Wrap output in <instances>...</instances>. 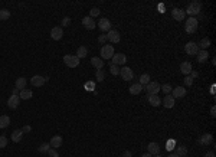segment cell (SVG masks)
<instances>
[{
    "mask_svg": "<svg viewBox=\"0 0 216 157\" xmlns=\"http://www.w3.org/2000/svg\"><path fill=\"white\" fill-rule=\"evenodd\" d=\"M197 26H199V22L196 17H189L186 19V23H184V28H186L187 33H195L197 30Z\"/></svg>",
    "mask_w": 216,
    "mask_h": 157,
    "instance_id": "6da1fadb",
    "label": "cell"
},
{
    "mask_svg": "<svg viewBox=\"0 0 216 157\" xmlns=\"http://www.w3.org/2000/svg\"><path fill=\"white\" fill-rule=\"evenodd\" d=\"M200 9H202V4H200V2H193V3L189 4V7L186 9L187 15H190V17H195L196 15H199L200 13Z\"/></svg>",
    "mask_w": 216,
    "mask_h": 157,
    "instance_id": "7a4b0ae2",
    "label": "cell"
},
{
    "mask_svg": "<svg viewBox=\"0 0 216 157\" xmlns=\"http://www.w3.org/2000/svg\"><path fill=\"white\" fill-rule=\"evenodd\" d=\"M101 59H111L114 56V46L112 45H102L101 48Z\"/></svg>",
    "mask_w": 216,
    "mask_h": 157,
    "instance_id": "3957f363",
    "label": "cell"
},
{
    "mask_svg": "<svg viewBox=\"0 0 216 157\" xmlns=\"http://www.w3.org/2000/svg\"><path fill=\"white\" fill-rule=\"evenodd\" d=\"M63 62L69 68H76L79 65V58L76 55H65L63 56Z\"/></svg>",
    "mask_w": 216,
    "mask_h": 157,
    "instance_id": "277c9868",
    "label": "cell"
},
{
    "mask_svg": "<svg viewBox=\"0 0 216 157\" xmlns=\"http://www.w3.org/2000/svg\"><path fill=\"white\" fill-rule=\"evenodd\" d=\"M184 52L187 55H190V56H195L199 52V46H197L196 42H187L186 45H184Z\"/></svg>",
    "mask_w": 216,
    "mask_h": 157,
    "instance_id": "5b68a950",
    "label": "cell"
},
{
    "mask_svg": "<svg viewBox=\"0 0 216 157\" xmlns=\"http://www.w3.org/2000/svg\"><path fill=\"white\" fill-rule=\"evenodd\" d=\"M145 91H147V94H151V95H157L158 92H160V84L158 82H151L150 81L147 85H145V88H144Z\"/></svg>",
    "mask_w": 216,
    "mask_h": 157,
    "instance_id": "8992f818",
    "label": "cell"
},
{
    "mask_svg": "<svg viewBox=\"0 0 216 157\" xmlns=\"http://www.w3.org/2000/svg\"><path fill=\"white\" fill-rule=\"evenodd\" d=\"M120 75L124 81H131L133 76H134V72H133L131 68H128V66H123V68L120 69Z\"/></svg>",
    "mask_w": 216,
    "mask_h": 157,
    "instance_id": "52a82bcc",
    "label": "cell"
},
{
    "mask_svg": "<svg viewBox=\"0 0 216 157\" xmlns=\"http://www.w3.org/2000/svg\"><path fill=\"white\" fill-rule=\"evenodd\" d=\"M112 63L114 65H125L127 63V56H125L124 54H114V56H112Z\"/></svg>",
    "mask_w": 216,
    "mask_h": 157,
    "instance_id": "ba28073f",
    "label": "cell"
},
{
    "mask_svg": "<svg viewBox=\"0 0 216 157\" xmlns=\"http://www.w3.org/2000/svg\"><path fill=\"white\" fill-rule=\"evenodd\" d=\"M107 41L112 42V43H118V42L121 41V36H120V33H118V30H108L107 33Z\"/></svg>",
    "mask_w": 216,
    "mask_h": 157,
    "instance_id": "9c48e42d",
    "label": "cell"
},
{
    "mask_svg": "<svg viewBox=\"0 0 216 157\" xmlns=\"http://www.w3.org/2000/svg\"><path fill=\"white\" fill-rule=\"evenodd\" d=\"M171 16H173V19L177 22H182L184 20V16H186V13H184V10L183 9H179V7H176L171 10Z\"/></svg>",
    "mask_w": 216,
    "mask_h": 157,
    "instance_id": "30bf717a",
    "label": "cell"
},
{
    "mask_svg": "<svg viewBox=\"0 0 216 157\" xmlns=\"http://www.w3.org/2000/svg\"><path fill=\"white\" fill-rule=\"evenodd\" d=\"M19 104H20V97L19 95H10V98L7 99V107L15 110V108L19 107Z\"/></svg>",
    "mask_w": 216,
    "mask_h": 157,
    "instance_id": "8fae6325",
    "label": "cell"
},
{
    "mask_svg": "<svg viewBox=\"0 0 216 157\" xmlns=\"http://www.w3.org/2000/svg\"><path fill=\"white\" fill-rule=\"evenodd\" d=\"M63 36V29L62 28H58V26H55L54 29L50 30V37L54 39V41H61Z\"/></svg>",
    "mask_w": 216,
    "mask_h": 157,
    "instance_id": "7c38bea8",
    "label": "cell"
},
{
    "mask_svg": "<svg viewBox=\"0 0 216 157\" xmlns=\"http://www.w3.org/2000/svg\"><path fill=\"white\" fill-rule=\"evenodd\" d=\"M48 81V76H41V75H35V76H32V79H30V82H32V85L33 87H42L43 84Z\"/></svg>",
    "mask_w": 216,
    "mask_h": 157,
    "instance_id": "4fadbf2b",
    "label": "cell"
},
{
    "mask_svg": "<svg viewBox=\"0 0 216 157\" xmlns=\"http://www.w3.org/2000/svg\"><path fill=\"white\" fill-rule=\"evenodd\" d=\"M82 26L87 30H94V29H95V22H94L92 17L87 16V17H84V19H82Z\"/></svg>",
    "mask_w": 216,
    "mask_h": 157,
    "instance_id": "5bb4252c",
    "label": "cell"
},
{
    "mask_svg": "<svg viewBox=\"0 0 216 157\" xmlns=\"http://www.w3.org/2000/svg\"><path fill=\"white\" fill-rule=\"evenodd\" d=\"M147 150H149V153L151 154V156L160 154V146H158V143H156V141H151V143L147 146Z\"/></svg>",
    "mask_w": 216,
    "mask_h": 157,
    "instance_id": "9a60e30c",
    "label": "cell"
},
{
    "mask_svg": "<svg viewBox=\"0 0 216 157\" xmlns=\"http://www.w3.org/2000/svg\"><path fill=\"white\" fill-rule=\"evenodd\" d=\"M212 141H213V136L212 134H209V133L202 134V136L199 137V144H202V146H209Z\"/></svg>",
    "mask_w": 216,
    "mask_h": 157,
    "instance_id": "2e32d148",
    "label": "cell"
},
{
    "mask_svg": "<svg viewBox=\"0 0 216 157\" xmlns=\"http://www.w3.org/2000/svg\"><path fill=\"white\" fill-rule=\"evenodd\" d=\"M147 101L150 102V105L153 107H158L162 104V98L158 95H151V94H147Z\"/></svg>",
    "mask_w": 216,
    "mask_h": 157,
    "instance_id": "e0dca14e",
    "label": "cell"
},
{
    "mask_svg": "<svg viewBox=\"0 0 216 157\" xmlns=\"http://www.w3.org/2000/svg\"><path fill=\"white\" fill-rule=\"evenodd\" d=\"M62 137L61 136H54L52 137V138H50V141H49V144H50V147H52V149H56L58 150L59 147H61V146H62Z\"/></svg>",
    "mask_w": 216,
    "mask_h": 157,
    "instance_id": "ac0fdd59",
    "label": "cell"
},
{
    "mask_svg": "<svg viewBox=\"0 0 216 157\" xmlns=\"http://www.w3.org/2000/svg\"><path fill=\"white\" fill-rule=\"evenodd\" d=\"M98 26H100L101 30H111V22H110V19H107V17H102V19H100V22H98Z\"/></svg>",
    "mask_w": 216,
    "mask_h": 157,
    "instance_id": "d6986e66",
    "label": "cell"
},
{
    "mask_svg": "<svg viewBox=\"0 0 216 157\" xmlns=\"http://www.w3.org/2000/svg\"><path fill=\"white\" fill-rule=\"evenodd\" d=\"M171 91H173V94H171L173 98H183V97L186 95V88L184 87H176L175 89H171Z\"/></svg>",
    "mask_w": 216,
    "mask_h": 157,
    "instance_id": "ffe728a7",
    "label": "cell"
},
{
    "mask_svg": "<svg viewBox=\"0 0 216 157\" xmlns=\"http://www.w3.org/2000/svg\"><path fill=\"white\" fill-rule=\"evenodd\" d=\"M192 71H193V69H192V63L190 62H187V61H186V62L180 63V72H182L184 76H187V75L190 74Z\"/></svg>",
    "mask_w": 216,
    "mask_h": 157,
    "instance_id": "44dd1931",
    "label": "cell"
},
{
    "mask_svg": "<svg viewBox=\"0 0 216 157\" xmlns=\"http://www.w3.org/2000/svg\"><path fill=\"white\" fill-rule=\"evenodd\" d=\"M175 102L176 101H175V98L171 97V94H167L166 97L163 98V105L166 108H173L175 107Z\"/></svg>",
    "mask_w": 216,
    "mask_h": 157,
    "instance_id": "7402d4cb",
    "label": "cell"
},
{
    "mask_svg": "<svg viewBox=\"0 0 216 157\" xmlns=\"http://www.w3.org/2000/svg\"><path fill=\"white\" fill-rule=\"evenodd\" d=\"M143 89H144V87H143L141 84H138V82H137V84H133V85L128 88L130 94H133V95H138L140 92L143 91Z\"/></svg>",
    "mask_w": 216,
    "mask_h": 157,
    "instance_id": "603a6c76",
    "label": "cell"
},
{
    "mask_svg": "<svg viewBox=\"0 0 216 157\" xmlns=\"http://www.w3.org/2000/svg\"><path fill=\"white\" fill-rule=\"evenodd\" d=\"M91 65L94 66L97 71L102 69V68H104V61H102L101 58H97V56H94V58L91 59Z\"/></svg>",
    "mask_w": 216,
    "mask_h": 157,
    "instance_id": "cb8c5ba5",
    "label": "cell"
},
{
    "mask_svg": "<svg viewBox=\"0 0 216 157\" xmlns=\"http://www.w3.org/2000/svg\"><path fill=\"white\" fill-rule=\"evenodd\" d=\"M196 56H197V62H199V63H205L206 61H208V58H209V54H208V50H199Z\"/></svg>",
    "mask_w": 216,
    "mask_h": 157,
    "instance_id": "d4e9b609",
    "label": "cell"
},
{
    "mask_svg": "<svg viewBox=\"0 0 216 157\" xmlns=\"http://www.w3.org/2000/svg\"><path fill=\"white\" fill-rule=\"evenodd\" d=\"M22 137H23L22 130H15V131H12V141L13 143H19V141L22 140Z\"/></svg>",
    "mask_w": 216,
    "mask_h": 157,
    "instance_id": "484cf974",
    "label": "cell"
},
{
    "mask_svg": "<svg viewBox=\"0 0 216 157\" xmlns=\"http://www.w3.org/2000/svg\"><path fill=\"white\" fill-rule=\"evenodd\" d=\"M10 124V117L9 116H0V128H6Z\"/></svg>",
    "mask_w": 216,
    "mask_h": 157,
    "instance_id": "4316f807",
    "label": "cell"
},
{
    "mask_svg": "<svg viewBox=\"0 0 216 157\" xmlns=\"http://www.w3.org/2000/svg\"><path fill=\"white\" fill-rule=\"evenodd\" d=\"M32 95H33V92L30 91V89H22L20 94H19V97H20V99H30L32 98Z\"/></svg>",
    "mask_w": 216,
    "mask_h": 157,
    "instance_id": "83f0119b",
    "label": "cell"
},
{
    "mask_svg": "<svg viewBox=\"0 0 216 157\" xmlns=\"http://www.w3.org/2000/svg\"><path fill=\"white\" fill-rule=\"evenodd\" d=\"M88 55V49H87V46H79L78 50H76V56H78L79 59H82L85 58Z\"/></svg>",
    "mask_w": 216,
    "mask_h": 157,
    "instance_id": "f1b7e54d",
    "label": "cell"
},
{
    "mask_svg": "<svg viewBox=\"0 0 216 157\" xmlns=\"http://www.w3.org/2000/svg\"><path fill=\"white\" fill-rule=\"evenodd\" d=\"M197 46H199V49L202 48V50H206L209 46H210V41H209L208 37H203V39H202V41L197 43Z\"/></svg>",
    "mask_w": 216,
    "mask_h": 157,
    "instance_id": "f546056e",
    "label": "cell"
},
{
    "mask_svg": "<svg viewBox=\"0 0 216 157\" xmlns=\"http://www.w3.org/2000/svg\"><path fill=\"white\" fill-rule=\"evenodd\" d=\"M26 87V79L23 78V76H20V78L16 79V88L19 89V91H22V89H25Z\"/></svg>",
    "mask_w": 216,
    "mask_h": 157,
    "instance_id": "4dcf8cb0",
    "label": "cell"
},
{
    "mask_svg": "<svg viewBox=\"0 0 216 157\" xmlns=\"http://www.w3.org/2000/svg\"><path fill=\"white\" fill-rule=\"evenodd\" d=\"M7 19H10V10L0 9V20H7Z\"/></svg>",
    "mask_w": 216,
    "mask_h": 157,
    "instance_id": "1f68e13d",
    "label": "cell"
},
{
    "mask_svg": "<svg viewBox=\"0 0 216 157\" xmlns=\"http://www.w3.org/2000/svg\"><path fill=\"white\" fill-rule=\"evenodd\" d=\"M149 82H150V75H149V74H143V75H140L138 84H141L143 87H144V85H147Z\"/></svg>",
    "mask_w": 216,
    "mask_h": 157,
    "instance_id": "d6a6232c",
    "label": "cell"
},
{
    "mask_svg": "<svg viewBox=\"0 0 216 157\" xmlns=\"http://www.w3.org/2000/svg\"><path fill=\"white\" fill-rule=\"evenodd\" d=\"M176 154H177L179 157L186 156V154H187V147H186V146H179V147L176 149Z\"/></svg>",
    "mask_w": 216,
    "mask_h": 157,
    "instance_id": "836d02e7",
    "label": "cell"
},
{
    "mask_svg": "<svg viewBox=\"0 0 216 157\" xmlns=\"http://www.w3.org/2000/svg\"><path fill=\"white\" fill-rule=\"evenodd\" d=\"M95 76H97V81H98V82H102L105 78V72L102 69H98L95 72Z\"/></svg>",
    "mask_w": 216,
    "mask_h": 157,
    "instance_id": "e575fe53",
    "label": "cell"
},
{
    "mask_svg": "<svg viewBox=\"0 0 216 157\" xmlns=\"http://www.w3.org/2000/svg\"><path fill=\"white\" fill-rule=\"evenodd\" d=\"M160 89H162L164 94H170L173 88H171L170 84H163V85H160Z\"/></svg>",
    "mask_w": 216,
    "mask_h": 157,
    "instance_id": "d590c367",
    "label": "cell"
},
{
    "mask_svg": "<svg viewBox=\"0 0 216 157\" xmlns=\"http://www.w3.org/2000/svg\"><path fill=\"white\" fill-rule=\"evenodd\" d=\"M101 15V10L98 7H92L91 10H89V17H97Z\"/></svg>",
    "mask_w": 216,
    "mask_h": 157,
    "instance_id": "8d00e7d4",
    "label": "cell"
},
{
    "mask_svg": "<svg viewBox=\"0 0 216 157\" xmlns=\"http://www.w3.org/2000/svg\"><path fill=\"white\" fill-rule=\"evenodd\" d=\"M110 72H111L112 75H120V68L117 65H114V63H111V65H110Z\"/></svg>",
    "mask_w": 216,
    "mask_h": 157,
    "instance_id": "74e56055",
    "label": "cell"
},
{
    "mask_svg": "<svg viewBox=\"0 0 216 157\" xmlns=\"http://www.w3.org/2000/svg\"><path fill=\"white\" fill-rule=\"evenodd\" d=\"M50 149V144H48V143H43V144H41L39 146V151H41V153H48V150Z\"/></svg>",
    "mask_w": 216,
    "mask_h": 157,
    "instance_id": "f35d334b",
    "label": "cell"
},
{
    "mask_svg": "<svg viewBox=\"0 0 216 157\" xmlns=\"http://www.w3.org/2000/svg\"><path fill=\"white\" fill-rule=\"evenodd\" d=\"M48 156L49 157H59V153L56 149H52V147H50V149L48 150Z\"/></svg>",
    "mask_w": 216,
    "mask_h": 157,
    "instance_id": "ab89813d",
    "label": "cell"
},
{
    "mask_svg": "<svg viewBox=\"0 0 216 157\" xmlns=\"http://www.w3.org/2000/svg\"><path fill=\"white\" fill-rule=\"evenodd\" d=\"M7 146V138L4 136H0V149H4Z\"/></svg>",
    "mask_w": 216,
    "mask_h": 157,
    "instance_id": "60d3db41",
    "label": "cell"
},
{
    "mask_svg": "<svg viewBox=\"0 0 216 157\" xmlns=\"http://www.w3.org/2000/svg\"><path fill=\"white\" fill-rule=\"evenodd\" d=\"M192 84H193V78L192 76H184V85L186 87H192Z\"/></svg>",
    "mask_w": 216,
    "mask_h": 157,
    "instance_id": "b9f144b4",
    "label": "cell"
},
{
    "mask_svg": "<svg viewBox=\"0 0 216 157\" xmlns=\"http://www.w3.org/2000/svg\"><path fill=\"white\" fill-rule=\"evenodd\" d=\"M105 41H107V35H104V33H102V35H100V36H98V42H100V43H102V45H104Z\"/></svg>",
    "mask_w": 216,
    "mask_h": 157,
    "instance_id": "7bdbcfd3",
    "label": "cell"
},
{
    "mask_svg": "<svg viewBox=\"0 0 216 157\" xmlns=\"http://www.w3.org/2000/svg\"><path fill=\"white\" fill-rule=\"evenodd\" d=\"M69 23H71V19H69V17H63L62 19V26H69Z\"/></svg>",
    "mask_w": 216,
    "mask_h": 157,
    "instance_id": "ee69618b",
    "label": "cell"
},
{
    "mask_svg": "<svg viewBox=\"0 0 216 157\" xmlns=\"http://www.w3.org/2000/svg\"><path fill=\"white\" fill-rule=\"evenodd\" d=\"M175 146H176V141H175V140H170V141H169V143H167V149H169V150H171V149H173V147H175Z\"/></svg>",
    "mask_w": 216,
    "mask_h": 157,
    "instance_id": "f6af8a7d",
    "label": "cell"
},
{
    "mask_svg": "<svg viewBox=\"0 0 216 157\" xmlns=\"http://www.w3.org/2000/svg\"><path fill=\"white\" fill-rule=\"evenodd\" d=\"M32 131V127H30V125H25V127L22 128V133H23V134H25V133H30Z\"/></svg>",
    "mask_w": 216,
    "mask_h": 157,
    "instance_id": "bcb514c9",
    "label": "cell"
},
{
    "mask_svg": "<svg viewBox=\"0 0 216 157\" xmlns=\"http://www.w3.org/2000/svg\"><path fill=\"white\" fill-rule=\"evenodd\" d=\"M123 157H133V153H131L130 150H127V151H124V153H123Z\"/></svg>",
    "mask_w": 216,
    "mask_h": 157,
    "instance_id": "7dc6e473",
    "label": "cell"
},
{
    "mask_svg": "<svg viewBox=\"0 0 216 157\" xmlns=\"http://www.w3.org/2000/svg\"><path fill=\"white\" fill-rule=\"evenodd\" d=\"M189 75H190V76H192V78H193V79H195V78H197V76H199V74H197V72H196V71H192V72H190V74H189Z\"/></svg>",
    "mask_w": 216,
    "mask_h": 157,
    "instance_id": "c3c4849f",
    "label": "cell"
},
{
    "mask_svg": "<svg viewBox=\"0 0 216 157\" xmlns=\"http://www.w3.org/2000/svg\"><path fill=\"white\" fill-rule=\"evenodd\" d=\"M210 116H212V117L216 116V107H212V108H210Z\"/></svg>",
    "mask_w": 216,
    "mask_h": 157,
    "instance_id": "681fc988",
    "label": "cell"
},
{
    "mask_svg": "<svg viewBox=\"0 0 216 157\" xmlns=\"http://www.w3.org/2000/svg\"><path fill=\"white\" fill-rule=\"evenodd\" d=\"M19 94H20V91H19L17 88H15V89H13V92H12V95H19Z\"/></svg>",
    "mask_w": 216,
    "mask_h": 157,
    "instance_id": "f907efd6",
    "label": "cell"
},
{
    "mask_svg": "<svg viewBox=\"0 0 216 157\" xmlns=\"http://www.w3.org/2000/svg\"><path fill=\"white\" fill-rule=\"evenodd\" d=\"M206 157H215V153H213V151H209V153H206Z\"/></svg>",
    "mask_w": 216,
    "mask_h": 157,
    "instance_id": "816d5d0a",
    "label": "cell"
},
{
    "mask_svg": "<svg viewBox=\"0 0 216 157\" xmlns=\"http://www.w3.org/2000/svg\"><path fill=\"white\" fill-rule=\"evenodd\" d=\"M140 157H151V154H150V153H144V154H141Z\"/></svg>",
    "mask_w": 216,
    "mask_h": 157,
    "instance_id": "f5cc1de1",
    "label": "cell"
},
{
    "mask_svg": "<svg viewBox=\"0 0 216 157\" xmlns=\"http://www.w3.org/2000/svg\"><path fill=\"white\" fill-rule=\"evenodd\" d=\"M169 157H179V156H177L176 153H171V154H169Z\"/></svg>",
    "mask_w": 216,
    "mask_h": 157,
    "instance_id": "db71d44e",
    "label": "cell"
},
{
    "mask_svg": "<svg viewBox=\"0 0 216 157\" xmlns=\"http://www.w3.org/2000/svg\"><path fill=\"white\" fill-rule=\"evenodd\" d=\"M154 157H162V156H160V154H157V156H154Z\"/></svg>",
    "mask_w": 216,
    "mask_h": 157,
    "instance_id": "11a10c76",
    "label": "cell"
},
{
    "mask_svg": "<svg viewBox=\"0 0 216 157\" xmlns=\"http://www.w3.org/2000/svg\"><path fill=\"white\" fill-rule=\"evenodd\" d=\"M183 157H187V156H183Z\"/></svg>",
    "mask_w": 216,
    "mask_h": 157,
    "instance_id": "9f6ffc18",
    "label": "cell"
}]
</instances>
